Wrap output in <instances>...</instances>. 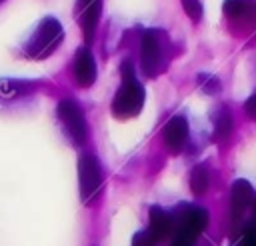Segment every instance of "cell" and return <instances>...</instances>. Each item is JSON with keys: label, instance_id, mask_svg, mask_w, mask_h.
<instances>
[{"label": "cell", "instance_id": "obj_5", "mask_svg": "<svg viewBox=\"0 0 256 246\" xmlns=\"http://www.w3.org/2000/svg\"><path fill=\"white\" fill-rule=\"evenodd\" d=\"M164 42L166 34L162 30H146L142 34V44H140V66L146 76H156L166 58H164Z\"/></svg>", "mask_w": 256, "mask_h": 246}, {"label": "cell", "instance_id": "obj_15", "mask_svg": "<svg viewBox=\"0 0 256 246\" xmlns=\"http://www.w3.org/2000/svg\"><path fill=\"white\" fill-rule=\"evenodd\" d=\"M180 2H182L184 12L188 14V18L192 22H198L202 18V4H200V0H180Z\"/></svg>", "mask_w": 256, "mask_h": 246}, {"label": "cell", "instance_id": "obj_9", "mask_svg": "<svg viewBox=\"0 0 256 246\" xmlns=\"http://www.w3.org/2000/svg\"><path fill=\"white\" fill-rule=\"evenodd\" d=\"M74 78L78 82V86L88 88L96 82V62H94V54L88 46H80L76 50L74 56Z\"/></svg>", "mask_w": 256, "mask_h": 246}, {"label": "cell", "instance_id": "obj_7", "mask_svg": "<svg viewBox=\"0 0 256 246\" xmlns=\"http://www.w3.org/2000/svg\"><path fill=\"white\" fill-rule=\"evenodd\" d=\"M76 20L80 24L82 36L86 42L94 40L98 20L102 14V0H76Z\"/></svg>", "mask_w": 256, "mask_h": 246}, {"label": "cell", "instance_id": "obj_10", "mask_svg": "<svg viewBox=\"0 0 256 246\" xmlns=\"http://www.w3.org/2000/svg\"><path fill=\"white\" fill-rule=\"evenodd\" d=\"M162 140L164 146L172 152H180L188 140V120L184 116H174L168 120V124L162 128Z\"/></svg>", "mask_w": 256, "mask_h": 246}, {"label": "cell", "instance_id": "obj_17", "mask_svg": "<svg viewBox=\"0 0 256 246\" xmlns=\"http://www.w3.org/2000/svg\"><path fill=\"white\" fill-rule=\"evenodd\" d=\"M238 246H256V224H250L242 230Z\"/></svg>", "mask_w": 256, "mask_h": 246}, {"label": "cell", "instance_id": "obj_12", "mask_svg": "<svg viewBox=\"0 0 256 246\" xmlns=\"http://www.w3.org/2000/svg\"><path fill=\"white\" fill-rule=\"evenodd\" d=\"M224 14L234 22L256 20V0H224Z\"/></svg>", "mask_w": 256, "mask_h": 246}, {"label": "cell", "instance_id": "obj_21", "mask_svg": "<svg viewBox=\"0 0 256 246\" xmlns=\"http://www.w3.org/2000/svg\"><path fill=\"white\" fill-rule=\"evenodd\" d=\"M172 246H190V244H184V242H176V240H172Z\"/></svg>", "mask_w": 256, "mask_h": 246}, {"label": "cell", "instance_id": "obj_22", "mask_svg": "<svg viewBox=\"0 0 256 246\" xmlns=\"http://www.w3.org/2000/svg\"><path fill=\"white\" fill-rule=\"evenodd\" d=\"M254 214H256V198H254Z\"/></svg>", "mask_w": 256, "mask_h": 246}, {"label": "cell", "instance_id": "obj_23", "mask_svg": "<svg viewBox=\"0 0 256 246\" xmlns=\"http://www.w3.org/2000/svg\"><path fill=\"white\" fill-rule=\"evenodd\" d=\"M0 2H2V0H0Z\"/></svg>", "mask_w": 256, "mask_h": 246}, {"label": "cell", "instance_id": "obj_13", "mask_svg": "<svg viewBox=\"0 0 256 246\" xmlns=\"http://www.w3.org/2000/svg\"><path fill=\"white\" fill-rule=\"evenodd\" d=\"M230 132H232V114L228 112L226 106H222L216 112V118H214V140L226 142Z\"/></svg>", "mask_w": 256, "mask_h": 246}, {"label": "cell", "instance_id": "obj_8", "mask_svg": "<svg viewBox=\"0 0 256 246\" xmlns=\"http://www.w3.org/2000/svg\"><path fill=\"white\" fill-rule=\"evenodd\" d=\"M254 204V188L248 180L244 178H238L232 182L230 186V218L232 220H238L246 208Z\"/></svg>", "mask_w": 256, "mask_h": 246}, {"label": "cell", "instance_id": "obj_2", "mask_svg": "<svg viewBox=\"0 0 256 246\" xmlns=\"http://www.w3.org/2000/svg\"><path fill=\"white\" fill-rule=\"evenodd\" d=\"M208 220L210 216L206 208L196 204H178L172 212V240L192 246L196 238L206 230Z\"/></svg>", "mask_w": 256, "mask_h": 246}, {"label": "cell", "instance_id": "obj_19", "mask_svg": "<svg viewBox=\"0 0 256 246\" xmlns=\"http://www.w3.org/2000/svg\"><path fill=\"white\" fill-rule=\"evenodd\" d=\"M198 84H200L206 92H218V88H220L218 80H216V78H210V76H206V74H202V76L198 78Z\"/></svg>", "mask_w": 256, "mask_h": 246}, {"label": "cell", "instance_id": "obj_1", "mask_svg": "<svg viewBox=\"0 0 256 246\" xmlns=\"http://www.w3.org/2000/svg\"><path fill=\"white\" fill-rule=\"evenodd\" d=\"M120 72H122V84H120L118 92L114 94L112 114L120 120H126V118H134L140 114L146 94H144L142 84L136 80V74H134V68L130 62H124Z\"/></svg>", "mask_w": 256, "mask_h": 246}, {"label": "cell", "instance_id": "obj_16", "mask_svg": "<svg viewBox=\"0 0 256 246\" xmlns=\"http://www.w3.org/2000/svg\"><path fill=\"white\" fill-rule=\"evenodd\" d=\"M26 86L28 84H22V82H0V96H18L22 92H26Z\"/></svg>", "mask_w": 256, "mask_h": 246}, {"label": "cell", "instance_id": "obj_3", "mask_svg": "<svg viewBox=\"0 0 256 246\" xmlns=\"http://www.w3.org/2000/svg\"><path fill=\"white\" fill-rule=\"evenodd\" d=\"M64 40V28L54 16H46L24 46V54L32 60L48 58Z\"/></svg>", "mask_w": 256, "mask_h": 246}, {"label": "cell", "instance_id": "obj_11", "mask_svg": "<svg viewBox=\"0 0 256 246\" xmlns=\"http://www.w3.org/2000/svg\"><path fill=\"white\" fill-rule=\"evenodd\" d=\"M148 232L156 242L166 240L172 234V214L160 206H150L148 210Z\"/></svg>", "mask_w": 256, "mask_h": 246}, {"label": "cell", "instance_id": "obj_18", "mask_svg": "<svg viewBox=\"0 0 256 246\" xmlns=\"http://www.w3.org/2000/svg\"><path fill=\"white\" fill-rule=\"evenodd\" d=\"M156 244V240L152 238V234L150 232H136L134 236H132V246H154Z\"/></svg>", "mask_w": 256, "mask_h": 246}, {"label": "cell", "instance_id": "obj_4", "mask_svg": "<svg viewBox=\"0 0 256 246\" xmlns=\"http://www.w3.org/2000/svg\"><path fill=\"white\" fill-rule=\"evenodd\" d=\"M102 168L94 154H80L78 158V184H80V198L84 204L94 202L102 192Z\"/></svg>", "mask_w": 256, "mask_h": 246}, {"label": "cell", "instance_id": "obj_20", "mask_svg": "<svg viewBox=\"0 0 256 246\" xmlns=\"http://www.w3.org/2000/svg\"><path fill=\"white\" fill-rule=\"evenodd\" d=\"M244 110H246V114H248L252 120H256V92L244 102Z\"/></svg>", "mask_w": 256, "mask_h": 246}, {"label": "cell", "instance_id": "obj_6", "mask_svg": "<svg viewBox=\"0 0 256 246\" xmlns=\"http://www.w3.org/2000/svg\"><path fill=\"white\" fill-rule=\"evenodd\" d=\"M58 118L66 130V134L70 136V140L74 144H84L86 136H88V126H86V116L82 112V108L78 106L76 100L72 98H64L58 102Z\"/></svg>", "mask_w": 256, "mask_h": 246}, {"label": "cell", "instance_id": "obj_14", "mask_svg": "<svg viewBox=\"0 0 256 246\" xmlns=\"http://www.w3.org/2000/svg\"><path fill=\"white\" fill-rule=\"evenodd\" d=\"M208 184H210V174H208L206 166L204 164L194 166L192 172H190V190L196 196H200V194H204L208 190Z\"/></svg>", "mask_w": 256, "mask_h": 246}]
</instances>
